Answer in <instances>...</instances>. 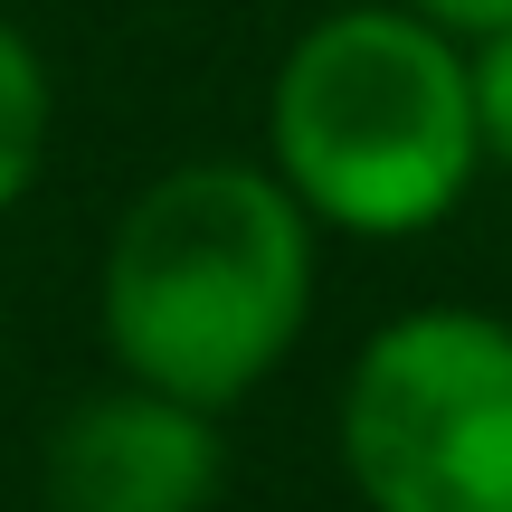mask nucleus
I'll return each mask as SVG.
<instances>
[{
  "mask_svg": "<svg viewBox=\"0 0 512 512\" xmlns=\"http://www.w3.org/2000/svg\"><path fill=\"white\" fill-rule=\"evenodd\" d=\"M105 351L124 380L238 408L313 323V209L275 162H181L105 238Z\"/></svg>",
  "mask_w": 512,
  "mask_h": 512,
  "instance_id": "f257e3e1",
  "label": "nucleus"
},
{
  "mask_svg": "<svg viewBox=\"0 0 512 512\" xmlns=\"http://www.w3.org/2000/svg\"><path fill=\"white\" fill-rule=\"evenodd\" d=\"M266 162L313 228L427 238L484 171L465 38L399 0H351L285 48L266 95Z\"/></svg>",
  "mask_w": 512,
  "mask_h": 512,
  "instance_id": "f03ea898",
  "label": "nucleus"
},
{
  "mask_svg": "<svg viewBox=\"0 0 512 512\" xmlns=\"http://www.w3.org/2000/svg\"><path fill=\"white\" fill-rule=\"evenodd\" d=\"M342 475L370 512H512V323L389 313L342 370Z\"/></svg>",
  "mask_w": 512,
  "mask_h": 512,
  "instance_id": "7ed1b4c3",
  "label": "nucleus"
},
{
  "mask_svg": "<svg viewBox=\"0 0 512 512\" xmlns=\"http://www.w3.org/2000/svg\"><path fill=\"white\" fill-rule=\"evenodd\" d=\"M228 484L219 408L114 380L76 399L48 437V512H209Z\"/></svg>",
  "mask_w": 512,
  "mask_h": 512,
  "instance_id": "20e7f679",
  "label": "nucleus"
},
{
  "mask_svg": "<svg viewBox=\"0 0 512 512\" xmlns=\"http://www.w3.org/2000/svg\"><path fill=\"white\" fill-rule=\"evenodd\" d=\"M48 133H57L48 57L29 48V29H19V19H0V219L29 200L38 162H48Z\"/></svg>",
  "mask_w": 512,
  "mask_h": 512,
  "instance_id": "39448f33",
  "label": "nucleus"
},
{
  "mask_svg": "<svg viewBox=\"0 0 512 512\" xmlns=\"http://www.w3.org/2000/svg\"><path fill=\"white\" fill-rule=\"evenodd\" d=\"M465 76H475V133H484V162L512 171V19L484 38H465Z\"/></svg>",
  "mask_w": 512,
  "mask_h": 512,
  "instance_id": "423d86ee",
  "label": "nucleus"
},
{
  "mask_svg": "<svg viewBox=\"0 0 512 512\" xmlns=\"http://www.w3.org/2000/svg\"><path fill=\"white\" fill-rule=\"evenodd\" d=\"M399 10L437 19L446 38H484V29H503V19H512V0H399Z\"/></svg>",
  "mask_w": 512,
  "mask_h": 512,
  "instance_id": "0eeeda50",
  "label": "nucleus"
}]
</instances>
